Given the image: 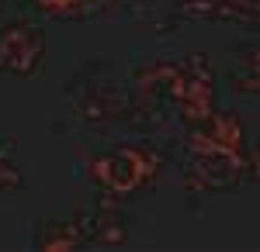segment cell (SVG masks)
<instances>
[{
    "instance_id": "277c9868",
    "label": "cell",
    "mask_w": 260,
    "mask_h": 252,
    "mask_svg": "<svg viewBox=\"0 0 260 252\" xmlns=\"http://www.w3.org/2000/svg\"><path fill=\"white\" fill-rule=\"evenodd\" d=\"M191 152L201 155V152H225V155H240L243 149V132H240V121L233 114H208L205 121L194 124L191 132Z\"/></svg>"
},
{
    "instance_id": "3957f363",
    "label": "cell",
    "mask_w": 260,
    "mask_h": 252,
    "mask_svg": "<svg viewBox=\"0 0 260 252\" xmlns=\"http://www.w3.org/2000/svg\"><path fill=\"white\" fill-rule=\"evenodd\" d=\"M42 56H45V38L35 24H11L0 31V69L4 73L28 76L39 69Z\"/></svg>"
},
{
    "instance_id": "8fae6325",
    "label": "cell",
    "mask_w": 260,
    "mask_h": 252,
    "mask_svg": "<svg viewBox=\"0 0 260 252\" xmlns=\"http://www.w3.org/2000/svg\"><path fill=\"white\" fill-rule=\"evenodd\" d=\"M18 183H21V176L14 166H0V190H14Z\"/></svg>"
},
{
    "instance_id": "6da1fadb",
    "label": "cell",
    "mask_w": 260,
    "mask_h": 252,
    "mask_svg": "<svg viewBox=\"0 0 260 252\" xmlns=\"http://www.w3.org/2000/svg\"><path fill=\"white\" fill-rule=\"evenodd\" d=\"M212 66L208 59L194 52L187 56L184 62H174V73H170V83H167V94L177 104V111L184 121L198 124L205 117L212 114V104H215V83H212Z\"/></svg>"
},
{
    "instance_id": "7c38bea8",
    "label": "cell",
    "mask_w": 260,
    "mask_h": 252,
    "mask_svg": "<svg viewBox=\"0 0 260 252\" xmlns=\"http://www.w3.org/2000/svg\"><path fill=\"white\" fill-rule=\"evenodd\" d=\"M233 4H240V7H246V11H253V14H257V0H233Z\"/></svg>"
},
{
    "instance_id": "8992f818",
    "label": "cell",
    "mask_w": 260,
    "mask_h": 252,
    "mask_svg": "<svg viewBox=\"0 0 260 252\" xmlns=\"http://www.w3.org/2000/svg\"><path fill=\"white\" fill-rule=\"evenodd\" d=\"M180 14L187 18H201V21H253L257 14L246 11L233 0H184Z\"/></svg>"
},
{
    "instance_id": "ba28073f",
    "label": "cell",
    "mask_w": 260,
    "mask_h": 252,
    "mask_svg": "<svg viewBox=\"0 0 260 252\" xmlns=\"http://www.w3.org/2000/svg\"><path fill=\"white\" fill-rule=\"evenodd\" d=\"M128 100L118 90H94L80 100V117L83 121H111V117H125Z\"/></svg>"
},
{
    "instance_id": "5b68a950",
    "label": "cell",
    "mask_w": 260,
    "mask_h": 252,
    "mask_svg": "<svg viewBox=\"0 0 260 252\" xmlns=\"http://www.w3.org/2000/svg\"><path fill=\"white\" fill-rule=\"evenodd\" d=\"M83 242L87 238H83V228L77 218H52L39 228V249L45 252H70Z\"/></svg>"
},
{
    "instance_id": "4fadbf2b",
    "label": "cell",
    "mask_w": 260,
    "mask_h": 252,
    "mask_svg": "<svg viewBox=\"0 0 260 252\" xmlns=\"http://www.w3.org/2000/svg\"><path fill=\"white\" fill-rule=\"evenodd\" d=\"M4 152H7V145H4V142H0V159H4Z\"/></svg>"
},
{
    "instance_id": "52a82bcc",
    "label": "cell",
    "mask_w": 260,
    "mask_h": 252,
    "mask_svg": "<svg viewBox=\"0 0 260 252\" xmlns=\"http://www.w3.org/2000/svg\"><path fill=\"white\" fill-rule=\"evenodd\" d=\"M77 221H80L87 242H104V245H121L125 242V225H121L118 214L94 211V214H80Z\"/></svg>"
},
{
    "instance_id": "7a4b0ae2",
    "label": "cell",
    "mask_w": 260,
    "mask_h": 252,
    "mask_svg": "<svg viewBox=\"0 0 260 252\" xmlns=\"http://www.w3.org/2000/svg\"><path fill=\"white\" fill-rule=\"evenodd\" d=\"M156 170H160V155L153 152V149H142V145L139 149L125 145V149L104 152L90 162L94 183L104 187V190H111V194H118V197L146 187V183L156 176Z\"/></svg>"
},
{
    "instance_id": "9c48e42d",
    "label": "cell",
    "mask_w": 260,
    "mask_h": 252,
    "mask_svg": "<svg viewBox=\"0 0 260 252\" xmlns=\"http://www.w3.org/2000/svg\"><path fill=\"white\" fill-rule=\"evenodd\" d=\"M229 76H233V83H236V90H243V94H257V52L243 56L240 66H236Z\"/></svg>"
},
{
    "instance_id": "30bf717a",
    "label": "cell",
    "mask_w": 260,
    "mask_h": 252,
    "mask_svg": "<svg viewBox=\"0 0 260 252\" xmlns=\"http://www.w3.org/2000/svg\"><path fill=\"white\" fill-rule=\"evenodd\" d=\"M83 0H39L42 11H49V14H66V11H77Z\"/></svg>"
}]
</instances>
